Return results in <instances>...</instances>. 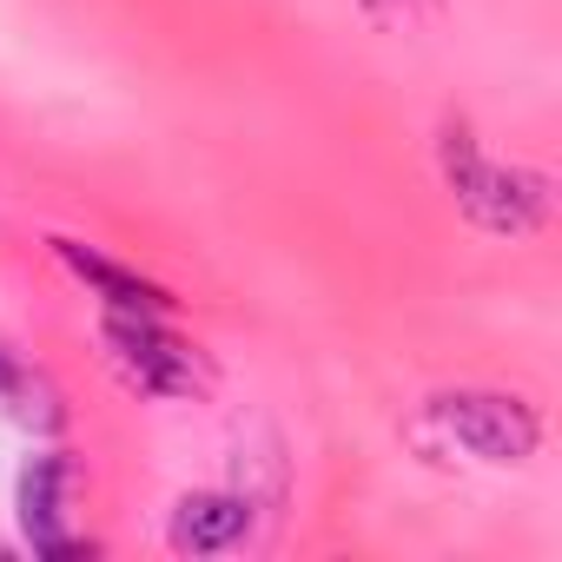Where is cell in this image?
<instances>
[{"label": "cell", "instance_id": "obj_1", "mask_svg": "<svg viewBox=\"0 0 562 562\" xmlns=\"http://www.w3.org/2000/svg\"><path fill=\"white\" fill-rule=\"evenodd\" d=\"M443 179L457 192V205L483 225V232H503V238H529L542 218H549V179L529 172V166H496L476 153V133L463 120L443 126Z\"/></svg>", "mask_w": 562, "mask_h": 562}, {"label": "cell", "instance_id": "obj_2", "mask_svg": "<svg viewBox=\"0 0 562 562\" xmlns=\"http://www.w3.org/2000/svg\"><path fill=\"white\" fill-rule=\"evenodd\" d=\"M430 417L476 463H529L536 437H542L536 411L509 391H443V397H430Z\"/></svg>", "mask_w": 562, "mask_h": 562}, {"label": "cell", "instance_id": "obj_3", "mask_svg": "<svg viewBox=\"0 0 562 562\" xmlns=\"http://www.w3.org/2000/svg\"><path fill=\"white\" fill-rule=\"evenodd\" d=\"M100 338H106L113 371H120L139 397H186V391H199V358H192V345H179L159 318L106 312V318H100Z\"/></svg>", "mask_w": 562, "mask_h": 562}, {"label": "cell", "instance_id": "obj_4", "mask_svg": "<svg viewBox=\"0 0 562 562\" xmlns=\"http://www.w3.org/2000/svg\"><path fill=\"white\" fill-rule=\"evenodd\" d=\"M67 490H74L67 450L27 457V470L14 483V509H21V536L34 542V555H80V549H93V542H74L67 536Z\"/></svg>", "mask_w": 562, "mask_h": 562}, {"label": "cell", "instance_id": "obj_5", "mask_svg": "<svg viewBox=\"0 0 562 562\" xmlns=\"http://www.w3.org/2000/svg\"><path fill=\"white\" fill-rule=\"evenodd\" d=\"M54 251H60V265L80 278V285L106 305V312H139V318H166V292L153 285V278H139V271H126V265H113L106 251H93V245H80V238H54Z\"/></svg>", "mask_w": 562, "mask_h": 562}, {"label": "cell", "instance_id": "obj_6", "mask_svg": "<svg viewBox=\"0 0 562 562\" xmlns=\"http://www.w3.org/2000/svg\"><path fill=\"white\" fill-rule=\"evenodd\" d=\"M251 529V496H232V490H199V496H179L172 509V549L179 555H218L232 549L238 536Z\"/></svg>", "mask_w": 562, "mask_h": 562}, {"label": "cell", "instance_id": "obj_7", "mask_svg": "<svg viewBox=\"0 0 562 562\" xmlns=\"http://www.w3.org/2000/svg\"><path fill=\"white\" fill-rule=\"evenodd\" d=\"M27 378H34V371H27L14 351H0V404H14V397L27 391Z\"/></svg>", "mask_w": 562, "mask_h": 562}, {"label": "cell", "instance_id": "obj_8", "mask_svg": "<svg viewBox=\"0 0 562 562\" xmlns=\"http://www.w3.org/2000/svg\"><path fill=\"white\" fill-rule=\"evenodd\" d=\"M397 8H404V14H411V8H424V14H437V8H443V0H397Z\"/></svg>", "mask_w": 562, "mask_h": 562}]
</instances>
